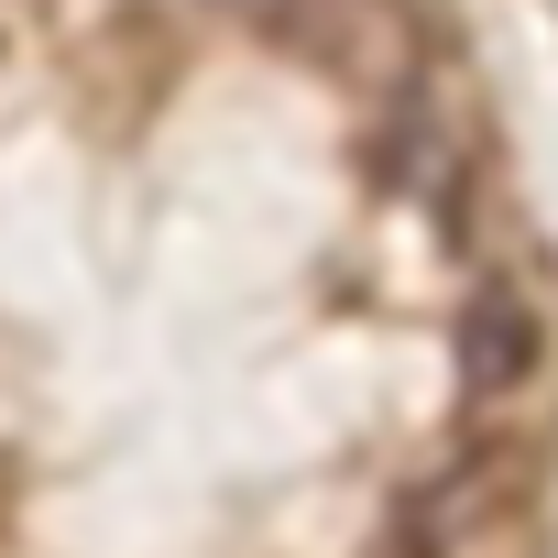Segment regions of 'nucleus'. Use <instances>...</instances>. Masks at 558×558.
I'll return each instance as SVG.
<instances>
[]
</instances>
